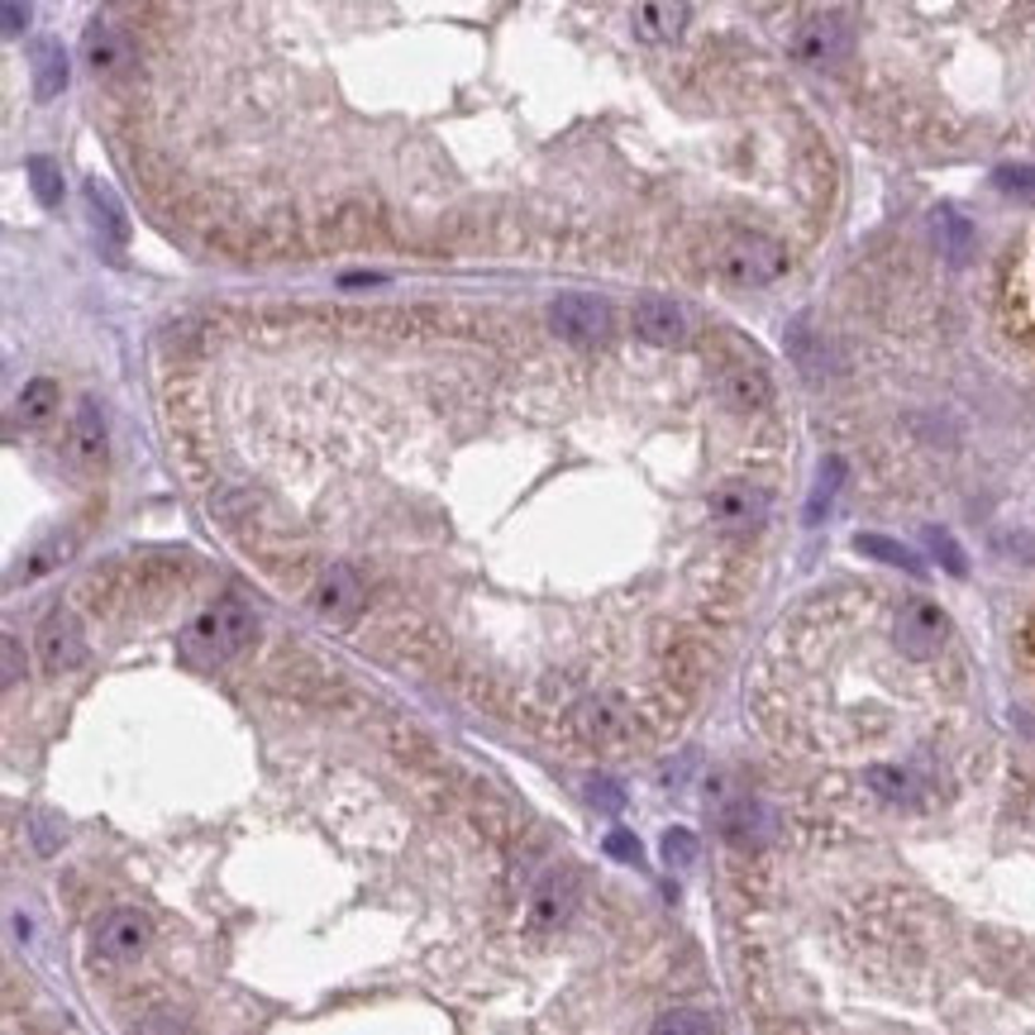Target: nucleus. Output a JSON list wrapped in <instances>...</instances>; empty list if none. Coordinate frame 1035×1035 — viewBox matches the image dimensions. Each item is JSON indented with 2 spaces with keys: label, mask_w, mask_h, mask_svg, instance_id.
<instances>
[{
  "label": "nucleus",
  "mask_w": 1035,
  "mask_h": 1035,
  "mask_svg": "<svg viewBox=\"0 0 1035 1035\" xmlns=\"http://www.w3.org/2000/svg\"><path fill=\"white\" fill-rule=\"evenodd\" d=\"M926 544L936 549V554H940V563H945L950 573H964V554H960V544H954L945 530H926Z\"/></svg>",
  "instance_id": "nucleus-25"
},
{
  "label": "nucleus",
  "mask_w": 1035,
  "mask_h": 1035,
  "mask_svg": "<svg viewBox=\"0 0 1035 1035\" xmlns=\"http://www.w3.org/2000/svg\"><path fill=\"white\" fill-rule=\"evenodd\" d=\"M859 554H878L883 563H897V568H911V573H921V563H916L907 549L902 544H893V540H883V534H859Z\"/></svg>",
  "instance_id": "nucleus-21"
},
{
  "label": "nucleus",
  "mask_w": 1035,
  "mask_h": 1035,
  "mask_svg": "<svg viewBox=\"0 0 1035 1035\" xmlns=\"http://www.w3.org/2000/svg\"><path fill=\"white\" fill-rule=\"evenodd\" d=\"M726 835L736 845H758L768 835V811L758 807V802H740L736 811L726 816Z\"/></svg>",
  "instance_id": "nucleus-17"
},
{
  "label": "nucleus",
  "mask_w": 1035,
  "mask_h": 1035,
  "mask_svg": "<svg viewBox=\"0 0 1035 1035\" xmlns=\"http://www.w3.org/2000/svg\"><path fill=\"white\" fill-rule=\"evenodd\" d=\"M306 607L330 625H349L353 615L368 607V592H363V583H358L353 568H344V563H325V568L310 573Z\"/></svg>",
  "instance_id": "nucleus-3"
},
{
  "label": "nucleus",
  "mask_w": 1035,
  "mask_h": 1035,
  "mask_svg": "<svg viewBox=\"0 0 1035 1035\" xmlns=\"http://www.w3.org/2000/svg\"><path fill=\"white\" fill-rule=\"evenodd\" d=\"M849 54V24L840 15H807L792 34V58L807 68H835Z\"/></svg>",
  "instance_id": "nucleus-7"
},
{
  "label": "nucleus",
  "mask_w": 1035,
  "mask_h": 1035,
  "mask_svg": "<svg viewBox=\"0 0 1035 1035\" xmlns=\"http://www.w3.org/2000/svg\"><path fill=\"white\" fill-rule=\"evenodd\" d=\"M38 659H44L48 673H72V668L86 659L82 631H77L68 615H48L44 621V631H38Z\"/></svg>",
  "instance_id": "nucleus-10"
},
{
  "label": "nucleus",
  "mask_w": 1035,
  "mask_h": 1035,
  "mask_svg": "<svg viewBox=\"0 0 1035 1035\" xmlns=\"http://www.w3.org/2000/svg\"><path fill=\"white\" fill-rule=\"evenodd\" d=\"M58 554H68V540H54L48 549H38L34 563L24 568V578H38V573H48V568H58Z\"/></svg>",
  "instance_id": "nucleus-27"
},
{
  "label": "nucleus",
  "mask_w": 1035,
  "mask_h": 1035,
  "mask_svg": "<svg viewBox=\"0 0 1035 1035\" xmlns=\"http://www.w3.org/2000/svg\"><path fill=\"white\" fill-rule=\"evenodd\" d=\"M254 611L244 607V601H215V607H205L196 621L187 625V635H181V654H187L191 663L211 668V663H225L234 659L248 639H254Z\"/></svg>",
  "instance_id": "nucleus-1"
},
{
  "label": "nucleus",
  "mask_w": 1035,
  "mask_h": 1035,
  "mask_svg": "<svg viewBox=\"0 0 1035 1035\" xmlns=\"http://www.w3.org/2000/svg\"><path fill=\"white\" fill-rule=\"evenodd\" d=\"M72 449L82 463H101L106 458V415H101L96 401H82L77 405V421H72Z\"/></svg>",
  "instance_id": "nucleus-12"
},
{
  "label": "nucleus",
  "mask_w": 1035,
  "mask_h": 1035,
  "mask_svg": "<svg viewBox=\"0 0 1035 1035\" xmlns=\"http://www.w3.org/2000/svg\"><path fill=\"white\" fill-rule=\"evenodd\" d=\"M0 20H5V34H20L24 24H30V5H15V0H10V5L0 10Z\"/></svg>",
  "instance_id": "nucleus-31"
},
{
  "label": "nucleus",
  "mask_w": 1035,
  "mask_h": 1035,
  "mask_svg": "<svg viewBox=\"0 0 1035 1035\" xmlns=\"http://www.w3.org/2000/svg\"><path fill=\"white\" fill-rule=\"evenodd\" d=\"M835 478H840V463H825V473H821V487H816V496H811V520L821 516V506L831 502V492H835Z\"/></svg>",
  "instance_id": "nucleus-29"
},
{
  "label": "nucleus",
  "mask_w": 1035,
  "mask_h": 1035,
  "mask_svg": "<svg viewBox=\"0 0 1035 1035\" xmlns=\"http://www.w3.org/2000/svg\"><path fill=\"white\" fill-rule=\"evenodd\" d=\"M998 187L1021 205H1035V167H998Z\"/></svg>",
  "instance_id": "nucleus-22"
},
{
  "label": "nucleus",
  "mask_w": 1035,
  "mask_h": 1035,
  "mask_svg": "<svg viewBox=\"0 0 1035 1035\" xmlns=\"http://www.w3.org/2000/svg\"><path fill=\"white\" fill-rule=\"evenodd\" d=\"M663 859L673 863V869H687V863L697 859V835L683 831V825H673V831L663 835Z\"/></svg>",
  "instance_id": "nucleus-23"
},
{
  "label": "nucleus",
  "mask_w": 1035,
  "mask_h": 1035,
  "mask_svg": "<svg viewBox=\"0 0 1035 1035\" xmlns=\"http://www.w3.org/2000/svg\"><path fill=\"white\" fill-rule=\"evenodd\" d=\"M936 230L945 234L950 254H968V239H974V234H968V225H964V220L954 215V211H940V215H936Z\"/></svg>",
  "instance_id": "nucleus-24"
},
{
  "label": "nucleus",
  "mask_w": 1035,
  "mask_h": 1035,
  "mask_svg": "<svg viewBox=\"0 0 1035 1035\" xmlns=\"http://www.w3.org/2000/svg\"><path fill=\"white\" fill-rule=\"evenodd\" d=\"M30 187L38 196V205H62V177H58V167L48 163V158H30Z\"/></svg>",
  "instance_id": "nucleus-18"
},
{
  "label": "nucleus",
  "mask_w": 1035,
  "mask_h": 1035,
  "mask_svg": "<svg viewBox=\"0 0 1035 1035\" xmlns=\"http://www.w3.org/2000/svg\"><path fill=\"white\" fill-rule=\"evenodd\" d=\"M893 635H897V649L907 654V659H930V654H940L950 645V615L926 597H907L897 607Z\"/></svg>",
  "instance_id": "nucleus-5"
},
{
  "label": "nucleus",
  "mask_w": 1035,
  "mask_h": 1035,
  "mask_svg": "<svg viewBox=\"0 0 1035 1035\" xmlns=\"http://www.w3.org/2000/svg\"><path fill=\"white\" fill-rule=\"evenodd\" d=\"M530 911H534V921L540 926H554L563 921V916L573 911V878L568 873H544L540 878V887H534V902H530Z\"/></svg>",
  "instance_id": "nucleus-13"
},
{
  "label": "nucleus",
  "mask_w": 1035,
  "mask_h": 1035,
  "mask_svg": "<svg viewBox=\"0 0 1035 1035\" xmlns=\"http://www.w3.org/2000/svg\"><path fill=\"white\" fill-rule=\"evenodd\" d=\"M549 325L563 344L573 349H592L611 334V306L592 292H563L554 306H549Z\"/></svg>",
  "instance_id": "nucleus-4"
},
{
  "label": "nucleus",
  "mask_w": 1035,
  "mask_h": 1035,
  "mask_svg": "<svg viewBox=\"0 0 1035 1035\" xmlns=\"http://www.w3.org/2000/svg\"><path fill=\"white\" fill-rule=\"evenodd\" d=\"M143 945H149V921H143V911H134V907H115L106 921L96 926V950L115 964L134 960Z\"/></svg>",
  "instance_id": "nucleus-9"
},
{
  "label": "nucleus",
  "mask_w": 1035,
  "mask_h": 1035,
  "mask_svg": "<svg viewBox=\"0 0 1035 1035\" xmlns=\"http://www.w3.org/2000/svg\"><path fill=\"white\" fill-rule=\"evenodd\" d=\"M607 855L625 859V863H639V840H635L631 831H611V835H607Z\"/></svg>",
  "instance_id": "nucleus-26"
},
{
  "label": "nucleus",
  "mask_w": 1035,
  "mask_h": 1035,
  "mask_svg": "<svg viewBox=\"0 0 1035 1035\" xmlns=\"http://www.w3.org/2000/svg\"><path fill=\"white\" fill-rule=\"evenodd\" d=\"M716 272L730 286H768L788 272V244L764 230H740L716 248Z\"/></svg>",
  "instance_id": "nucleus-2"
},
{
  "label": "nucleus",
  "mask_w": 1035,
  "mask_h": 1035,
  "mask_svg": "<svg viewBox=\"0 0 1035 1035\" xmlns=\"http://www.w3.org/2000/svg\"><path fill=\"white\" fill-rule=\"evenodd\" d=\"M1031 639H1035V625H1031Z\"/></svg>",
  "instance_id": "nucleus-32"
},
{
  "label": "nucleus",
  "mask_w": 1035,
  "mask_h": 1035,
  "mask_svg": "<svg viewBox=\"0 0 1035 1035\" xmlns=\"http://www.w3.org/2000/svg\"><path fill=\"white\" fill-rule=\"evenodd\" d=\"M134 1035H196L191 1021L177 1012V1007H158V1012H149L134 1026Z\"/></svg>",
  "instance_id": "nucleus-20"
},
{
  "label": "nucleus",
  "mask_w": 1035,
  "mask_h": 1035,
  "mask_svg": "<svg viewBox=\"0 0 1035 1035\" xmlns=\"http://www.w3.org/2000/svg\"><path fill=\"white\" fill-rule=\"evenodd\" d=\"M592 802H597V807H607V811H621V792H615V783L597 778V783H592Z\"/></svg>",
  "instance_id": "nucleus-30"
},
{
  "label": "nucleus",
  "mask_w": 1035,
  "mask_h": 1035,
  "mask_svg": "<svg viewBox=\"0 0 1035 1035\" xmlns=\"http://www.w3.org/2000/svg\"><path fill=\"white\" fill-rule=\"evenodd\" d=\"M631 330L649 349H673L692 334V316L673 296H639L631 306Z\"/></svg>",
  "instance_id": "nucleus-6"
},
{
  "label": "nucleus",
  "mask_w": 1035,
  "mask_h": 1035,
  "mask_svg": "<svg viewBox=\"0 0 1035 1035\" xmlns=\"http://www.w3.org/2000/svg\"><path fill=\"white\" fill-rule=\"evenodd\" d=\"M58 401H62L58 383H48V377H34V383H24L15 411H20V421H24V425H44L48 415L58 411Z\"/></svg>",
  "instance_id": "nucleus-15"
},
{
  "label": "nucleus",
  "mask_w": 1035,
  "mask_h": 1035,
  "mask_svg": "<svg viewBox=\"0 0 1035 1035\" xmlns=\"http://www.w3.org/2000/svg\"><path fill=\"white\" fill-rule=\"evenodd\" d=\"M654 1035H711V1016L692 1012V1007H678V1012L654 1021Z\"/></svg>",
  "instance_id": "nucleus-19"
},
{
  "label": "nucleus",
  "mask_w": 1035,
  "mask_h": 1035,
  "mask_svg": "<svg viewBox=\"0 0 1035 1035\" xmlns=\"http://www.w3.org/2000/svg\"><path fill=\"white\" fill-rule=\"evenodd\" d=\"M24 673V654H20V639L5 631V687H15Z\"/></svg>",
  "instance_id": "nucleus-28"
},
{
  "label": "nucleus",
  "mask_w": 1035,
  "mask_h": 1035,
  "mask_svg": "<svg viewBox=\"0 0 1035 1035\" xmlns=\"http://www.w3.org/2000/svg\"><path fill=\"white\" fill-rule=\"evenodd\" d=\"M86 201H91V211H96V225H106L110 244H129V220H125L120 205H115L110 187H101V181H86Z\"/></svg>",
  "instance_id": "nucleus-16"
},
{
  "label": "nucleus",
  "mask_w": 1035,
  "mask_h": 1035,
  "mask_svg": "<svg viewBox=\"0 0 1035 1035\" xmlns=\"http://www.w3.org/2000/svg\"><path fill=\"white\" fill-rule=\"evenodd\" d=\"M692 10L687 5H635V34L649 38V44H668V38L683 34Z\"/></svg>",
  "instance_id": "nucleus-14"
},
{
  "label": "nucleus",
  "mask_w": 1035,
  "mask_h": 1035,
  "mask_svg": "<svg viewBox=\"0 0 1035 1035\" xmlns=\"http://www.w3.org/2000/svg\"><path fill=\"white\" fill-rule=\"evenodd\" d=\"M30 58H34V91H38V101H54L62 86H68V54H62V44L58 38H38V44L30 48Z\"/></svg>",
  "instance_id": "nucleus-11"
},
{
  "label": "nucleus",
  "mask_w": 1035,
  "mask_h": 1035,
  "mask_svg": "<svg viewBox=\"0 0 1035 1035\" xmlns=\"http://www.w3.org/2000/svg\"><path fill=\"white\" fill-rule=\"evenodd\" d=\"M82 62L96 77H120L139 62L134 38H129V30L115 24V20H91L86 34H82Z\"/></svg>",
  "instance_id": "nucleus-8"
}]
</instances>
